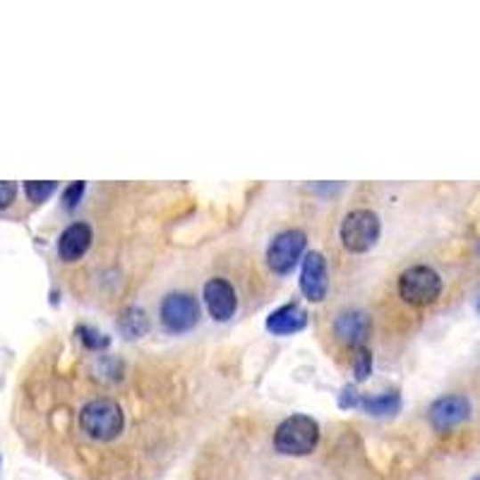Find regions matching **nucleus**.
Listing matches in <instances>:
<instances>
[{
	"mask_svg": "<svg viewBox=\"0 0 480 480\" xmlns=\"http://www.w3.org/2000/svg\"><path fill=\"white\" fill-rule=\"evenodd\" d=\"M79 427L96 442L116 440L126 427V411L116 399L99 396L82 406L79 411Z\"/></svg>",
	"mask_w": 480,
	"mask_h": 480,
	"instance_id": "obj_1",
	"label": "nucleus"
},
{
	"mask_svg": "<svg viewBox=\"0 0 480 480\" xmlns=\"http://www.w3.org/2000/svg\"><path fill=\"white\" fill-rule=\"evenodd\" d=\"M320 442V426L310 416L286 418L274 433V447L289 457H307Z\"/></svg>",
	"mask_w": 480,
	"mask_h": 480,
	"instance_id": "obj_2",
	"label": "nucleus"
},
{
	"mask_svg": "<svg viewBox=\"0 0 480 480\" xmlns=\"http://www.w3.org/2000/svg\"><path fill=\"white\" fill-rule=\"evenodd\" d=\"M440 293L442 279L433 267L418 264V267H409L399 276V296L409 305H430V303L440 298Z\"/></svg>",
	"mask_w": 480,
	"mask_h": 480,
	"instance_id": "obj_3",
	"label": "nucleus"
},
{
	"mask_svg": "<svg viewBox=\"0 0 480 480\" xmlns=\"http://www.w3.org/2000/svg\"><path fill=\"white\" fill-rule=\"evenodd\" d=\"M379 233H382V224H379L378 214L370 212V209H355L341 224V243L354 255H361V252L375 248Z\"/></svg>",
	"mask_w": 480,
	"mask_h": 480,
	"instance_id": "obj_4",
	"label": "nucleus"
},
{
	"mask_svg": "<svg viewBox=\"0 0 480 480\" xmlns=\"http://www.w3.org/2000/svg\"><path fill=\"white\" fill-rule=\"evenodd\" d=\"M305 233L298 229H289L272 240L267 250V264L274 274H289L298 264L300 255L305 250Z\"/></svg>",
	"mask_w": 480,
	"mask_h": 480,
	"instance_id": "obj_5",
	"label": "nucleus"
},
{
	"mask_svg": "<svg viewBox=\"0 0 480 480\" xmlns=\"http://www.w3.org/2000/svg\"><path fill=\"white\" fill-rule=\"evenodd\" d=\"M199 320V305L190 293H168L161 300V322L168 331L183 334L190 331Z\"/></svg>",
	"mask_w": 480,
	"mask_h": 480,
	"instance_id": "obj_6",
	"label": "nucleus"
},
{
	"mask_svg": "<svg viewBox=\"0 0 480 480\" xmlns=\"http://www.w3.org/2000/svg\"><path fill=\"white\" fill-rule=\"evenodd\" d=\"M329 289V269L322 252H307L300 269V291L310 303H320Z\"/></svg>",
	"mask_w": 480,
	"mask_h": 480,
	"instance_id": "obj_7",
	"label": "nucleus"
},
{
	"mask_svg": "<svg viewBox=\"0 0 480 480\" xmlns=\"http://www.w3.org/2000/svg\"><path fill=\"white\" fill-rule=\"evenodd\" d=\"M471 416V403L466 396H459V394H449V396H442L437 402L430 406L427 411V418L433 423L435 430H452V427L461 426L464 420H468Z\"/></svg>",
	"mask_w": 480,
	"mask_h": 480,
	"instance_id": "obj_8",
	"label": "nucleus"
},
{
	"mask_svg": "<svg viewBox=\"0 0 480 480\" xmlns=\"http://www.w3.org/2000/svg\"><path fill=\"white\" fill-rule=\"evenodd\" d=\"M205 305L216 322H229L231 317L236 315L238 307L236 289L226 279H219V276L209 279L205 284Z\"/></svg>",
	"mask_w": 480,
	"mask_h": 480,
	"instance_id": "obj_9",
	"label": "nucleus"
},
{
	"mask_svg": "<svg viewBox=\"0 0 480 480\" xmlns=\"http://www.w3.org/2000/svg\"><path fill=\"white\" fill-rule=\"evenodd\" d=\"M372 322L370 317L365 315L362 310H344L341 315H337L334 320V334L341 344H346L351 348H361L365 346V341L370 337Z\"/></svg>",
	"mask_w": 480,
	"mask_h": 480,
	"instance_id": "obj_10",
	"label": "nucleus"
},
{
	"mask_svg": "<svg viewBox=\"0 0 480 480\" xmlns=\"http://www.w3.org/2000/svg\"><path fill=\"white\" fill-rule=\"evenodd\" d=\"M92 238H94V231H92L89 224H85V221L70 224L61 233V238H58V255H61V260L75 262L79 257H85V252L92 248Z\"/></svg>",
	"mask_w": 480,
	"mask_h": 480,
	"instance_id": "obj_11",
	"label": "nucleus"
},
{
	"mask_svg": "<svg viewBox=\"0 0 480 480\" xmlns=\"http://www.w3.org/2000/svg\"><path fill=\"white\" fill-rule=\"evenodd\" d=\"M307 327V313L296 303L279 307L267 317V329L276 337H289V334H298Z\"/></svg>",
	"mask_w": 480,
	"mask_h": 480,
	"instance_id": "obj_12",
	"label": "nucleus"
},
{
	"mask_svg": "<svg viewBox=\"0 0 480 480\" xmlns=\"http://www.w3.org/2000/svg\"><path fill=\"white\" fill-rule=\"evenodd\" d=\"M361 409L365 413H370V416H394V413H399V409H402V396H399V392H386L379 394V396H362Z\"/></svg>",
	"mask_w": 480,
	"mask_h": 480,
	"instance_id": "obj_13",
	"label": "nucleus"
},
{
	"mask_svg": "<svg viewBox=\"0 0 480 480\" xmlns=\"http://www.w3.org/2000/svg\"><path fill=\"white\" fill-rule=\"evenodd\" d=\"M147 327H150V322H147V315H144L140 307H130L126 315H123V320H120V329L126 331L130 338L142 337Z\"/></svg>",
	"mask_w": 480,
	"mask_h": 480,
	"instance_id": "obj_14",
	"label": "nucleus"
},
{
	"mask_svg": "<svg viewBox=\"0 0 480 480\" xmlns=\"http://www.w3.org/2000/svg\"><path fill=\"white\" fill-rule=\"evenodd\" d=\"M77 337L89 351H103V348H109L110 344V338L106 337V334H102V331L94 329V327H87V324L77 327Z\"/></svg>",
	"mask_w": 480,
	"mask_h": 480,
	"instance_id": "obj_15",
	"label": "nucleus"
},
{
	"mask_svg": "<svg viewBox=\"0 0 480 480\" xmlns=\"http://www.w3.org/2000/svg\"><path fill=\"white\" fill-rule=\"evenodd\" d=\"M372 372V355L370 351L365 346L355 348V358H354V375L358 382H365V379L370 378Z\"/></svg>",
	"mask_w": 480,
	"mask_h": 480,
	"instance_id": "obj_16",
	"label": "nucleus"
},
{
	"mask_svg": "<svg viewBox=\"0 0 480 480\" xmlns=\"http://www.w3.org/2000/svg\"><path fill=\"white\" fill-rule=\"evenodd\" d=\"M55 190V183H24V192L29 197V202H44Z\"/></svg>",
	"mask_w": 480,
	"mask_h": 480,
	"instance_id": "obj_17",
	"label": "nucleus"
},
{
	"mask_svg": "<svg viewBox=\"0 0 480 480\" xmlns=\"http://www.w3.org/2000/svg\"><path fill=\"white\" fill-rule=\"evenodd\" d=\"M361 399V392H358L354 385H346L341 389V394H338V406H341V409H358Z\"/></svg>",
	"mask_w": 480,
	"mask_h": 480,
	"instance_id": "obj_18",
	"label": "nucleus"
},
{
	"mask_svg": "<svg viewBox=\"0 0 480 480\" xmlns=\"http://www.w3.org/2000/svg\"><path fill=\"white\" fill-rule=\"evenodd\" d=\"M85 190H87V185H85L82 181L70 183V188H65V192H63V205L68 207V209H75V207L79 205L82 195H85Z\"/></svg>",
	"mask_w": 480,
	"mask_h": 480,
	"instance_id": "obj_19",
	"label": "nucleus"
},
{
	"mask_svg": "<svg viewBox=\"0 0 480 480\" xmlns=\"http://www.w3.org/2000/svg\"><path fill=\"white\" fill-rule=\"evenodd\" d=\"M17 197V185L15 183L8 181H0V209H5L15 202Z\"/></svg>",
	"mask_w": 480,
	"mask_h": 480,
	"instance_id": "obj_20",
	"label": "nucleus"
},
{
	"mask_svg": "<svg viewBox=\"0 0 480 480\" xmlns=\"http://www.w3.org/2000/svg\"><path fill=\"white\" fill-rule=\"evenodd\" d=\"M478 310H480V296H478Z\"/></svg>",
	"mask_w": 480,
	"mask_h": 480,
	"instance_id": "obj_21",
	"label": "nucleus"
},
{
	"mask_svg": "<svg viewBox=\"0 0 480 480\" xmlns=\"http://www.w3.org/2000/svg\"><path fill=\"white\" fill-rule=\"evenodd\" d=\"M476 480H480V478H476Z\"/></svg>",
	"mask_w": 480,
	"mask_h": 480,
	"instance_id": "obj_22",
	"label": "nucleus"
}]
</instances>
